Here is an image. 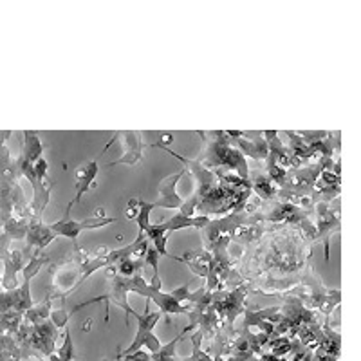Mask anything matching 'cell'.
<instances>
[{"label":"cell","instance_id":"obj_2","mask_svg":"<svg viewBox=\"0 0 361 361\" xmlns=\"http://www.w3.org/2000/svg\"><path fill=\"white\" fill-rule=\"evenodd\" d=\"M159 150L166 152L168 156L175 157L186 172L196 179V192L190 199L196 202V214L212 219V215H228L235 212H244L246 205L251 199V188H235L228 186L215 175L214 170H208L205 165H200L197 159H188L184 156H179L168 147H157Z\"/></svg>","mask_w":361,"mask_h":361},{"label":"cell","instance_id":"obj_3","mask_svg":"<svg viewBox=\"0 0 361 361\" xmlns=\"http://www.w3.org/2000/svg\"><path fill=\"white\" fill-rule=\"evenodd\" d=\"M197 135L202 141L199 157H196L200 165L208 170H221V172H231L239 175L240 179L249 181V165L246 157L230 143L224 131H197Z\"/></svg>","mask_w":361,"mask_h":361},{"label":"cell","instance_id":"obj_14","mask_svg":"<svg viewBox=\"0 0 361 361\" xmlns=\"http://www.w3.org/2000/svg\"><path fill=\"white\" fill-rule=\"evenodd\" d=\"M249 184H251V192L257 196L258 200H274L279 193V186L265 175L264 168L260 166H249Z\"/></svg>","mask_w":361,"mask_h":361},{"label":"cell","instance_id":"obj_23","mask_svg":"<svg viewBox=\"0 0 361 361\" xmlns=\"http://www.w3.org/2000/svg\"><path fill=\"white\" fill-rule=\"evenodd\" d=\"M69 311H66V302L60 300V305H58L57 309L51 311V316H49V320H51L54 325L58 327V329H61V327H67V322H69Z\"/></svg>","mask_w":361,"mask_h":361},{"label":"cell","instance_id":"obj_16","mask_svg":"<svg viewBox=\"0 0 361 361\" xmlns=\"http://www.w3.org/2000/svg\"><path fill=\"white\" fill-rule=\"evenodd\" d=\"M179 262L186 264L192 270L193 274L206 280V277L209 273V265H212V253L206 251L205 248L193 249V251H184L179 257Z\"/></svg>","mask_w":361,"mask_h":361},{"label":"cell","instance_id":"obj_5","mask_svg":"<svg viewBox=\"0 0 361 361\" xmlns=\"http://www.w3.org/2000/svg\"><path fill=\"white\" fill-rule=\"evenodd\" d=\"M71 208H73V205L69 202L66 212H64V217L58 219V221L52 222V224H49V230L52 231V235L54 237H66V239L73 240L74 251H80V249H82L78 246V237L82 231L109 226V224H112L114 222L112 217H107V215H105L103 208H98L96 214L92 215V217L83 219V221L80 222L73 221V219H71Z\"/></svg>","mask_w":361,"mask_h":361},{"label":"cell","instance_id":"obj_24","mask_svg":"<svg viewBox=\"0 0 361 361\" xmlns=\"http://www.w3.org/2000/svg\"><path fill=\"white\" fill-rule=\"evenodd\" d=\"M145 264H148L154 270V277L152 280H159V253L154 249V246H148L147 253H145L143 258Z\"/></svg>","mask_w":361,"mask_h":361},{"label":"cell","instance_id":"obj_25","mask_svg":"<svg viewBox=\"0 0 361 361\" xmlns=\"http://www.w3.org/2000/svg\"><path fill=\"white\" fill-rule=\"evenodd\" d=\"M188 293H190V288H188V283H183L181 288L174 289V291H170V295L174 296V298L179 302V304L184 305V302H186V298H188Z\"/></svg>","mask_w":361,"mask_h":361},{"label":"cell","instance_id":"obj_6","mask_svg":"<svg viewBox=\"0 0 361 361\" xmlns=\"http://www.w3.org/2000/svg\"><path fill=\"white\" fill-rule=\"evenodd\" d=\"M80 251H74L71 257L64 258L57 265H52V280L47 293H51L57 300L66 302L67 296L80 288V279H82Z\"/></svg>","mask_w":361,"mask_h":361},{"label":"cell","instance_id":"obj_17","mask_svg":"<svg viewBox=\"0 0 361 361\" xmlns=\"http://www.w3.org/2000/svg\"><path fill=\"white\" fill-rule=\"evenodd\" d=\"M212 221L209 217H205V215H196V217H186L183 214H175L174 217L166 219V221L161 222L163 230L166 233H172V231H179V230H186V228H196V230H202V228Z\"/></svg>","mask_w":361,"mask_h":361},{"label":"cell","instance_id":"obj_13","mask_svg":"<svg viewBox=\"0 0 361 361\" xmlns=\"http://www.w3.org/2000/svg\"><path fill=\"white\" fill-rule=\"evenodd\" d=\"M339 193H341V175L334 174L329 168L322 170L318 175L316 184H314L313 193H311L313 202H320V200L331 202V200L338 199Z\"/></svg>","mask_w":361,"mask_h":361},{"label":"cell","instance_id":"obj_4","mask_svg":"<svg viewBox=\"0 0 361 361\" xmlns=\"http://www.w3.org/2000/svg\"><path fill=\"white\" fill-rule=\"evenodd\" d=\"M51 264V258L44 253H31L29 260L24 265L22 274L24 280L18 283V288L13 291H0V313H20L24 314L27 309L33 307V298H31V280L44 265Z\"/></svg>","mask_w":361,"mask_h":361},{"label":"cell","instance_id":"obj_21","mask_svg":"<svg viewBox=\"0 0 361 361\" xmlns=\"http://www.w3.org/2000/svg\"><path fill=\"white\" fill-rule=\"evenodd\" d=\"M57 358L60 361H73L76 358V353H74V345H73V336H71V329L66 327V334H64V344L58 348Z\"/></svg>","mask_w":361,"mask_h":361},{"label":"cell","instance_id":"obj_20","mask_svg":"<svg viewBox=\"0 0 361 361\" xmlns=\"http://www.w3.org/2000/svg\"><path fill=\"white\" fill-rule=\"evenodd\" d=\"M143 258H125V260L118 262V264L114 265L116 267V273L125 277V279H132L135 274H141L143 271Z\"/></svg>","mask_w":361,"mask_h":361},{"label":"cell","instance_id":"obj_1","mask_svg":"<svg viewBox=\"0 0 361 361\" xmlns=\"http://www.w3.org/2000/svg\"><path fill=\"white\" fill-rule=\"evenodd\" d=\"M311 251L313 244L307 242L300 231L283 226L244 249L237 271L246 283L262 279H293L311 265Z\"/></svg>","mask_w":361,"mask_h":361},{"label":"cell","instance_id":"obj_19","mask_svg":"<svg viewBox=\"0 0 361 361\" xmlns=\"http://www.w3.org/2000/svg\"><path fill=\"white\" fill-rule=\"evenodd\" d=\"M54 300H57V298H54L51 293H47L45 300L40 302L38 305H33L31 309H27L26 313H24L22 322L26 323V325L33 327V325H38V323L45 322V320H49V316H51V311H52V302Z\"/></svg>","mask_w":361,"mask_h":361},{"label":"cell","instance_id":"obj_26","mask_svg":"<svg viewBox=\"0 0 361 361\" xmlns=\"http://www.w3.org/2000/svg\"><path fill=\"white\" fill-rule=\"evenodd\" d=\"M47 360H49V361H60V360H58V358H57V354H51V356H49Z\"/></svg>","mask_w":361,"mask_h":361},{"label":"cell","instance_id":"obj_12","mask_svg":"<svg viewBox=\"0 0 361 361\" xmlns=\"http://www.w3.org/2000/svg\"><path fill=\"white\" fill-rule=\"evenodd\" d=\"M184 175H186V170L181 166L177 172L166 175V177L163 179L161 183H159V188H157V190H159V199H157L156 202H152L154 209L156 208L179 209L181 206H183L184 200L181 199V196L177 193V183L184 177Z\"/></svg>","mask_w":361,"mask_h":361},{"label":"cell","instance_id":"obj_8","mask_svg":"<svg viewBox=\"0 0 361 361\" xmlns=\"http://www.w3.org/2000/svg\"><path fill=\"white\" fill-rule=\"evenodd\" d=\"M131 316H134L135 320H138V332H135L134 336V341H132L128 347L125 348V351H119L116 356H131V354L138 353V351H141L143 347L148 348V353L154 354L159 351V347H161V341H159V338H157L156 334H154V327H156V323L161 320V313L157 311V313H132Z\"/></svg>","mask_w":361,"mask_h":361},{"label":"cell","instance_id":"obj_11","mask_svg":"<svg viewBox=\"0 0 361 361\" xmlns=\"http://www.w3.org/2000/svg\"><path fill=\"white\" fill-rule=\"evenodd\" d=\"M230 143L242 154L244 157H251L253 161H264L267 159V143H265L262 132H242L240 138H228Z\"/></svg>","mask_w":361,"mask_h":361},{"label":"cell","instance_id":"obj_10","mask_svg":"<svg viewBox=\"0 0 361 361\" xmlns=\"http://www.w3.org/2000/svg\"><path fill=\"white\" fill-rule=\"evenodd\" d=\"M116 141H119V143L123 145V156L119 157V159H116V161L101 165L100 170L110 168V166H118V165L134 166L138 165V163L143 161V152H145V148H147V143L143 141V134H141L140 131L116 132L112 140H110L109 143H107V147L103 148V152L110 147V145L116 143Z\"/></svg>","mask_w":361,"mask_h":361},{"label":"cell","instance_id":"obj_22","mask_svg":"<svg viewBox=\"0 0 361 361\" xmlns=\"http://www.w3.org/2000/svg\"><path fill=\"white\" fill-rule=\"evenodd\" d=\"M192 345H193L192 356L184 358V360L181 361H214V358L202 351V338H200V334L197 331L192 334Z\"/></svg>","mask_w":361,"mask_h":361},{"label":"cell","instance_id":"obj_9","mask_svg":"<svg viewBox=\"0 0 361 361\" xmlns=\"http://www.w3.org/2000/svg\"><path fill=\"white\" fill-rule=\"evenodd\" d=\"M248 224H255L251 214L249 212H235V214L222 215L219 219H212V221L202 228V233H205V246L202 248L206 251L212 249V246L215 244V240L221 239V237H231V233L240 226H248Z\"/></svg>","mask_w":361,"mask_h":361},{"label":"cell","instance_id":"obj_15","mask_svg":"<svg viewBox=\"0 0 361 361\" xmlns=\"http://www.w3.org/2000/svg\"><path fill=\"white\" fill-rule=\"evenodd\" d=\"M98 174H100V165H98V161H91L76 170V174H74L76 175V181H74L76 197L71 200V205H78L80 200H82V197L94 186V179H96Z\"/></svg>","mask_w":361,"mask_h":361},{"label":"cell","instance_id":"obj_7","mask_svg":"<svg viewBox=\"0 0 361 361\" xmlns=\"http://www.w3.org/2000/svg\"><path fill=\"white\" fill-rule=\"evenodd\" d=\"M313 222L314 230H316V244H323V253H325V260L331 258V239L334 233L339 231V197L338 199L325 202H314L313 208Z\"/></svg>","mask_w":361,"mask_h":361},{"label":"cell","instance_id":"obj_18","mask_svg":"<svg viewBox=\"0 0 361 361\" xmlns=\"http://www.w3.org/2000/svg\"><path fill=\"white\" fill-rule=\"evenodd\" d=\"M22 135H24V143H22V152H20V156H22L27 163L35 165L40 157H44V150H45L44 143H42V140H40L38 134H36L35 131H24Z\"/></svg>","mask_w":361,"mask_h":361}]
</instances>
